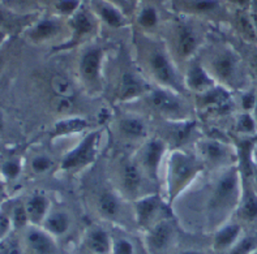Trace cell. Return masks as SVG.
<instances>
[{
	"mask_svg": "<svg viewBox=\"0 0 257 254\" xmlns=\"http://www.w3.org/2000/svg\"><path fill=\"white\" fill-rule=\"evenodd\" d=\"M98 10L101 13L102 20L107 25L112 26V28H120V26L124 25V17L121 16V13L115 7L110 6L107 3H101L98 4Z\"/></svg>",
	"mask_w": 257,
	"mask_h": 254,
	"instance_id": "cell-26",
	"label": "cell"
},
{
	"mask_svg": "<svg viewBox=\"0 0 257 254\" xmlns=\"http://www.w3.org/2000/svg\"><path fill=\"white\" fill-rule=\"evenodd\" d=\"M200 169L199 160L184 153H174L170 158V192L176 193L186 185Z\"/></svg>",
	"mask_w": 257,
	"mask_h": 254,
	"instance_id": "cell-2",
	"label": "cell"
},
{
	"mask_svg": "<svg viewBox=\"0 0 257 254\" xmlns=\"http://www.w3.org/2000/svg\"><path fill=\"white\" fill-rule=\"evenodd\" d=\"M174 240V229L169 221H157L148 233V246L153 254H165Z\"/></svg>",
	"mask_w": 257,
	"mask_h": 254,
	"instance_id": "cell-5",
	"label": "cell"
},
{
	"mask_svg": "<svg viewBox=\"0 0 257 254\" xmlns=\"http://www.w3.org/2000/svg\"><path fill=\"white\" fill-rule=\"evenodd\" d=\"M149 102L156 110L162 114L176 115L182 111V104L175 95L170 94L165 90H153L149 94Z\"/></svg>",
	"mask_w": 257,
	"mask_h": 254,
	"instance_id": "cell-10",
	"label": "cell"
},
{
	"mask_svg": "<svg viewBox=\"0 0 257 254\" xmlns=\"http://www.w3.org/2000/svg\"><path fill=\"white\" fill-rule=\"evenodd\" d=\"M180 254H202V253L201 251H197V250H186Z\"/></svg>",
	"mask_w": 257,
	"mask_h": 254,
	"instance_id": "cell-46",
	"label": "cell"
},
{
	"mask_svg": "<svg viewBox=\"0 0 257 254\" xmlns=\"http://www.w3.org/2000/svg\"><path fill=\"white\" fill-rule=\"evenodd\" d=\"M25 242L32 254H55V242L47 231L29 229L25 234Z\"/></svg>",
	"mask_w": 257,
	"mask_h": 254,
	"instance_id": "cell-8",
	"label": "cell"
},
{
	"mask_svg": "<svg viewBox=\"0 0 257 254\" xmlns=\"http://www.w3.org/2000/svg\"><path fill=\"white\" fill-rule=\"evenodd\" d=\"M47 207H49V202H47L45 195H33L25 205L26 214H28L29 220L33 223H43L46 216H47Z\"/></svg>",
	"mask_w": 257,
	"mask_h": 254,
	"instance_id": "cell-19",
	"label": "cell"
},
{
	"mask_svg": "<svg viewBox=\"0 0 257 254\" xmlns=\"http://www.w3.org/2000/svg\"><path fill=\"white\" fill-rule=\"evenodd\" d=\"M257 250V236H245L243 238H239V241L234 246L227 250L226 254H252Z\"/></svg>",
	"mask_w": 257,
	"mask_h": 254,
	"instance_id": "cell-30",
	"label": "cell"
},
{
	"mask_svg": "<svg viewBox=\"0 0 257 254\" xmlns=\"http://www.w3.org/2000/svg\"><path fill=\"white\" fill-rule=\"evenodd\" d=\"M176 47H178V52L182 58H188L196 51L197 37L189 26L182 25L179 28L178 38H176Z\"/></svg>",
	"mask_w": 257,
	"mask_h": 254,
	"instance_id": "cell-15",
	"label": "cell"
},
{
	"mask_svg": "<svg viewBox=\"0 0 257 254\" xmlns=\"http://www.w3.org/2000/svg\"><path fill=\"white\" fill-rule=\"evenodd\" d=\"M121 186L128 195H136L141 186V173L136 163L125 162L121 168Z\"/></svg>",
	"mask_w": 257,
	"mask_h": 254,
	"instance_id": "cell-12",
	"label": "cell"
},
{
	"mask_svg": "<svg viewBox=\"0 0 257 254\" xmlns=\"http://www.w3.org/2000/svg\"><path fill=\"white\" fill-rule=\"evenodd\" d=\"M232 2H235L239 6H248V4H251V0H232Z\"/></svg>",
	"mask_w": 257,
	"mask_h": 254,
	"instance_id": "cell-44",
	"label": "cell"
},
{
	"mask_svg": "<svg viewBox=\"0 0 257 254\" xmlns=\"http://www.w3.org/2000/svg\"><path fill=\"white\" fill-rule=\"evenodd\" d=\"M160 208V199L157 195H150L137 201L136 203V216L141 225H148L152 219L156 216Z\"/></svg>",
	"mask_w": 257,
	"mask_h": 254,
	"instance_id": "cell-16",
	"label": "cell"
},
{
	"mask_svg": "<svg viewBox=\"0 0 257 254\" xmlns=\"http://www.w3.org/2000/svg\"><path fill=\"white\" fill-rule=\"evenodd\" d=\"M69 224V216L63 211H55L51 212L46 216L45 221H43V227L50 234L54 236H63L68 232Z\"/></svg>",
	"mask_w": 257,
	"mask_h": 254,
	"instance_id": "cell-18",
	"label": "cell"
},
{
	"mask_svg": "<svg viewBox=\"0 0 257 254\" xmlns=\"http://www.w3.org/2000/svg\"><path fill=\"white\" fill-rule=\"evenodd\" d=\"M52 167V160L47 155H37L32 159V169L36 173H45Z\"/></svg>",
	"mask_w": 257,
	"mask_h": 254,
	"instance_id": "cell-32",
	"label": "cell"
},
{
	"mask_svg": "<svg viewBox=\"0 0 257 254\" xmlns=\"http://www.w3.org/2000/svg\"><path fill=\"white\" fill-rule=\"evenodd\" d=\"M202 94H204V104L209 106V107L223 111L230 103L227 93L225 90H222V89L213 88L210 90L205 91V93H202Z\"/></svg>",
	"mask_w": 257,
	"mask_h": 254,
	"instance_id": "cell-24",
	"label": "cell"
},
{
	"mask_svg": "<svg viewBox=\"0 0 257 254\" xmlns=\"http://www.w3.org/2000/svg\"><path fill=\"white\" fill-rule=\"evenodd\" d=\"M59 111H64V112H68L72 108V103L68 98H60V104L58 106Z\"/></svg>",
	"mask_w": 257,
	"mask_h": 254,
	"instance_id": "cell-43",
	"label": "cell"
},
{
	"mask_svg": "<svg viewBox=\"0 0 257 254\" xmlns=\"http://www.w3.org/2000/svg\"><path fill=\"white\" fill-rule=\"evenodd\" d=\"M252 254H257V250H256V251H253V253H252Z\"/></svg>",
	"mask_w": 257,
	"mask_h": 254,
	"instance_id": "cell-49",
	"label": "cell"
},
{
	"mask_svg": "<svg viewBox=\"0 0 257 254\" xmlns=\"http://www.w3.org/2000/svg\"><path fill=\"white\" fill-rule=\"evenodd\" d=\"M149 68L157 81L171 88H178V76L165 52L161 50H153L150 52Z\"/></svg>",
	"mask_w": 257,
	"mask_h": 254,
	"instance_id": "cell-4",
	"label": "cell"
},
{
	"mask_svg": "<svg viewBox=\"0 0 257 254\" xmlns=\"http://www.w3.org/2000/svg\"><path fill=\"white\" fill-rule=\"evenodd\" d=\"M212 68L215 76L222 81L232 82L238 71V62L231 52H221L213 59Z\"/></svg>",
	"mask_w": 257,
	"mask_h": 254,
	"instance_id": "cell-9",
	"label": "cell"
},
{
	"mask_svg": "<svg viewBox=\"0 0 257 254\" xmlns=\"http://www.w3.org/2000/svg\"><path fill=\"white\" fill-rule=\"evenodd\" d=\"M165 153V145L160 140H152L145 145L141 151V164L143 168L149 173L153 179L157 177L161 160Z\"/></svg>",
	"mask_w": 257,
	"mask_h": 254,
	"instance_id": "cell-7",
	"label": "cell"
},
{
	"mask_svg": "<svg viewBox=\"0 0 257 254\" xmlns=\"http://www.w3.org/2000/svg\"><path fill=\"white\" fill-rule=\"evenodd\" d=\"M51 88L56 95L60 98H68L71 99L75 95V88L72 82L68 78H65L64 76H54L51 80Z\"/></svg>",
	"mask_w": 257,
	"mask_h": 254,
	"instance_id": "cell-28",
	"label": "cell"
},
{
	"mask_svg": "<svg viewBox=\"0 0 257 254\" xmlns=\"http://www.w3.org/2000/svg\"><path fill=\"white\" fill-rule=\"evenodd\" d=\"M28 214H26L25 206H19V207L15 208L13 211V221H15V225L17 227H24L28 221Z\"/></svg>",
	"mask_w": 257,
	"mask_h": 254,
	"instance_id": "cell-37",
	"label": "cell"
},
{
	"mask_svg": "<svg viewBox=\"0 0 257 254\" xmlns=\"http://www.w3.org/2000/svg\"><path fill=\"white\" fill-rule=\"evenodd\" d=\"M58 30L59 25L55 21H52V20H42L30 32V37L34 41H46V39H50L51 37L55 36Z\"/></svg>",
	"mask_w": 257,
	"mask_h": 254,
	"instance_id": "cell-25",
	"label": "cell"
},
{
	"mask_svg": "<svg viewBox=\"0 0 257 254\" xmlns=\"http://www.w3.org/2000/svg\"><path fill=\"white\" fill-rule=\"evenodd\" d=\"M95 143H97V133H90L85 137L77 147L63 158L62 168L65 171L81 168L94 159Z\"/></svg>",
	"mask_w": 257,
	"mask_h": 254,
	"instance_id": "cell-3",
	"label": "cell"
},
{
	"mask_svg": "<svg viewBox=\"0 0 257 254\" xmlns=\"http://www.w3.org/2000/svg\"><path fill=\"white\" fill-rule=\"evenodd\" d=\"M187 84L192 90L201 91V93H205V91L213 89V81L212 78L209 77V75L204 71L201 65L195 64L192 65L191 68L188 69V75H187Z\"/></svg>",
	"mask_w": 257,
	"mask_h": 254,
	"instance_id": "cell-14",
	"label": "cell"
},
{
	"mask_svg": "<svg viewBox=\"0 0 257 254\" xmlns=\"http://www.w3.org/2000/svg\"><path fill=\"white\" fill-rule=\"evenodd\" d=\"M241 228L239 224H227L215 232L213 238V247L217 251H227L240 238Z\"/></svg>",
	"mask_w": 257,
	"mask_h": 254,
	"instance_id": "cell-11",
	"label": "cell"
},
{
	"mask_svg": "<svg viewBox=\"0 0 257 254\" xmlns=\"http://www.w3.org/2000/svg\"><path fill=\"white\" fill-rule=\"evenodd\" d=\"M112 254H134V244L128 238H115L112 242Z\"/></svg>",
	"mask_w": 257,
	"mask_h": 254,
	"instance_id": "cell-33",
	"label": "cell"
},
{
	"mask_svg": "<svg viewBox=\"0 0 257 254\" xmlns=\"http://www.w3.org/2000/svg\"><path fill=\"white\" fill-rule=\"evenodd\" d=\"M98 208H99V212L103 215L104 218L114 219L116 218L119 211H120V205H119V201L112 193L104 192L99 195Z\"/></svg>",
	"mask_w": 257,
	"mask_h": 254,
	"instance_id": "cell-22",
	"label": "cell"
},
{
	"mask_svg": "<svg viewBox=\"0 0 257 254\" xmlns=\"http://www.w3.org/2000/svg\"><path fill=\"white\" fill-rule=\"evenodd\" d=\"M2 254H21V249L15 242H7L2 245Z\"/></svg>",
	"mask_w": 257,
	"mask_h": 254,
	"instance_id": "cell-40",
	"label": "cell"
},
{
	"mask_svg": "<svg viewBox=\"0 0 257 254\" xmlns=\"http://www.w3.org/2000/svg\"><path fill=\"white\" fill-rule=\"evenodd\" d=\"M72 29H73V34H75V39L81 38L82 36L88 34L91 32V21L88 17V15L84 12V11H80L73 16L71 21Z\"/></svg>",
	"mask_w": 257,
	"mask_h": 254,
	"instance_id": "cell-27",
	"label": "cell"
},
{
	"mask_svg": "<svg viewBox=\"0 0 257 254\" xmlns=\"http://www.w3.org/2000/svg\"><path fill=\"white\" fill-rule=\"evenodd\" d=\"M252 180L254 189L257 190V151L254 149L252 151Z\"/></svg>",
	"mask_w": 257,
	"mask_h": 254,
	"instance_id": "cell-41",
	"label": "cell"
},
{
	"mask_svg": "<svg viewBox=\"0 0 257 254\" xmlns=\"http://www.w3.org/2000/svg\"><path fill=\"white\" fill-rule=\"evenodd\" d=\"M251 6L253 8V15H257V0H251Z\"/></svg>",
	"mask_w": 257,
	"mask_h": 254,
	"instance_id": "cell-45",
	"label": "cell"
},
{
	"mask_svg": "<svg viewBox=\"0 0 257 254\" xmlns=\"http://www.w3.org/2000/svg\"><path fill=\"white\" fill-rule=\"evenodd\" d=\"M239 214L243 220L253 221L257 219V190L253 185L245 186L244 194L240 199Z\"/></svg>",
	"mask_w": 257,
	"mask_h": 254,
	"instance_id": "cell-17",
	"label": "cell"
},
{
	"mask_svg": "<svg viewBox=\"0 0 257 254\" xmlns=\"http://www.w3.org/2000/svg\"><path fill=\"white\" fill-rule=\"evenodd\" d=\"M252 20H253V25H254V29H256V34H257V15H252Z\"/></svg>",
	"mask_w": 257,
	"mask_h": 254,
	"instance_id": "cell-47",
	"label": "cell"
},
{
	"mask_svg": "<svg viewBox=\"0 0 257 254\" xmlns=\"http://www.w3.org/2000/svg\"><path fill=\"white\" fill-rule=\"evenodd\" d=\"M119 130L121 134L130 138H141L147 134L145 124L137 117H124L119 123Z\"/></svg>",
	"mask_w": 257,
	"mask_h": 254,
	"instance_id": "cell-21",
	"label": "cell"
},
{
	"mask_svg": "<svg viewBox=\"0 0 257 254\" xmlns=\"http://www.w3.org/2000/svg\"><path fill=\"white\" fill-rule=\"evenodd\" d=\"M86 245L89 250L94 254H110V251L112 250L110 236L102 228H94L89 232L86 237Z\"/></svg>",
	"mask_w": 257,
	"mask_h": 254,
	"instance_id": "cell-13",
	"label": "cell"
},
{
	"mask_svg": "<svg viewBox=\"0 0 257 254\" xmlns=\"http://www.w3.org/2000/svg\"><path fill=\"white\" fill-rule=\"evenodd\" d=\"M157 21H158V16H157V12L154 8L152 7H147L141 11L140 16H139V24L144 28H153L157 25Z\"/></svg>",
	"mask_w": 257,
	"mask_h": 254,
	"instance_id": "cell-31",
	"label": "cell"
},
{
	"mask_svg": "<svg viewBox=\"0 0 257 254\" xmlns=\"http://www.w3.org/2000/svg\"><path fill=\"white\" fill-rule=\"evenodd\" d=\"M257 103V98L256 95L252 94V93H247V94L243 95L241 98V104H243V108L247 111L249 110H254Z\"/></svg>",
	"mask_w": 257,
	"mask_h": 254,
	"instance_id": "cell-39",
	"label": "cell"
},
{
	"mask_svg": "<svg viewBox=\"0 0 257 254\" xmlns=\"http://www.w3.org/2000/svg\"><path fill=\"white\" fill-rule=\"evenodd\" d=\"M201 155L208 163L219 164L225 162L227 156V150L218 141H205L201 145Z\"/></svg>",
	"mask_w": 257,
	"mask_h": 254,
	"instance_id": "cell-20",
	"label": "cell"
},
{
	"mask_svg": "<svg viewBox=\"0 0 257 254\" xmlns=\"http://www.w3.org/2000/svg\"><path fill=\"white\" fill-rule=\"evenodd\" d=\"M10 228H11V221L10 219H8V216L2 215V218H0V231H2V237L4 238V236L8 233V231H10Z\"/></svg>",
	"mask_w": 257,
	"mask_h": 254,
	"instance_id": "cell-42",
	"label": "cell"
},
{
	"mask_svg": "<svg viewBox=\"0 0 257 254\" xmlns=\"http://www.w3.org/2000/svg\"><path fill=\"white\" fill-rule=\"evenodd\" d=\"M102 51L98 47H90L82 54L80 59V73L88 84L98 81L101 69Z\"/></svg>",
	"mask_w": 257,
	"mask_h": 254,
	"instance_id": "cell-6",
	"label": "cell"
},
{
	"mask_svg": "<svg viewBox=\"0 0 257 254\" xmlns=\"http://www.w3.org/2000/svg\"><path fill=\"white\" fill-rule=\"evenodd\" d=\"M191 7L197 12H212L218 7L217 0H192Z\"/></svg>",
	"mask_w": 257,
	"mask_h": 254,
	"instance_id": "cell-35",
	"label": "cell"
},
{
	"mask_svg": "<svg viewBox=\"0 0 257 254\" xmlns=\"http://www.w3.org/2000/svg\"><path fill=\"white\" fill-rule=\"evenodd\" d=\"M78 2L77 0H60L56 4V8L62 13H72L77 10Z\"/></svg>",
	"mask_w": 257,
	"mask_h": 254,
	"instance_id": "cell-38",
	"label": "cell"
},
{
	"mask_svg": "<svg viewBox=\"0 0 257 254\" xmlns=\"http://www.w3.org/2000/svg\"><path fill=\"white\" fill-rule=\"evenodd\" d=\"M20 169H21V167L16 160H8L2 167V173L6 176L7 179H15L19 176Z\"/></svg>",
	"mask_w": 257,
	"mask_h": 254,
	"instance_id": "cell-36",
	"label": "cell"
},
{
	"mask_svg": "<svg viewBox=\"0 0 257 254\" xmlns=\"http://www.w3.org/2000/svg\"><path fill=\"white\" fill-rule=\"evenodd\" d=\"M20 3H25V2H29V0H19Z\"/></svg>",
	"mask_w": 257,
	"mask_h": 254,
	"instance_id": "cell-48",
	"label": "cell"
},
{
	"mask_svg": "<svg viewBox=\"0 0 257 254\" xmlns=\"http://www.w3.org/2000/svg\"><path fill=\"white\" fill-rule=\"evenodd\" d=\"M143 93V85L132 73H124L121 77L119 95L121 99H132Z\"/></svg>",
	"mask_w": 257,
	"mask_h": 254,
	"instance_id": "cell-23",
	"label": "cell"
},
{
	"mask_svg": "<svg viewBox=\"0 0 257 254\" xmlns=\"http://www.w3.org/2000/svg\"><path fill=\"white\" fill-rule=\"evenodd\" d=\"M239 172L238 169H228L219 177L213 190L209 210L213 215L221 214L226 210H231L239 197Z\"/></svg>",
	"mask_w": 257,
	"mask_h": 254,
	"instance_id": "cell-1",
	"label": "cell"
},
{
	"mask_svg": "<svg viewBox=\"0 0 257 254\" xmlns=\"http://www.w3.org/2000/svg\"><path fill=\"white\" fill-rule=\"evenodd\" d=\"M85 128H86V121L84 119H67L56 124L55 134L63 136V134L76 133V132H81Z\"/></svg>",
	"mask_w": 257,
	"mask_h": 254,
	"instance_id": "cell-29",
	"label": "cell"
},
{
	"mask_svg": "<svg viewBox=\"0 0 257 254\" xmlns=\"http://www.w3.org/2000/svg\"><path fill=\"white\" fill-rule=\"evenodd\" d=\"M256 120L254 117L249 114H243L238 120V130L241 133H253L256 130Z\"/></svg>",
	"mask_w": 257,
	"mask_h": 254,
	"instance_id": "cell-34",
	"label": "cell"
}]
</instances>
